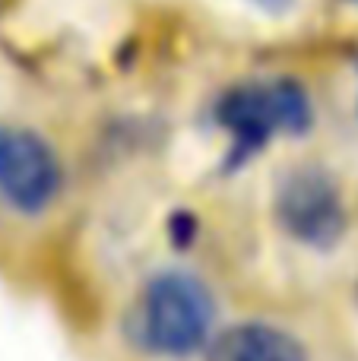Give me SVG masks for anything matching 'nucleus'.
<instances>
[{
	"instance_id": "obj_1",
	"label": "nucleus",
	"mask_w": 358,
	"mask_h": 361,
	"mask_svg": "<svg viewBox=\"0 0 358 361\" xmlns=\"http://www.w3.org/2000/svg\"><path fill=\"white\" fill-rule=\"evenodd\" d=\"M216 124L228 133L222 169L235 171L266 149L276 137H302L314 121L308 89L292 76L232 86L216 102Z\"/></svg>"
},
{
	"instance_id": "obj_2",
	"label": "nucleus",
	"mask_w": 358,
	"mask_h": 361,
	"mask_svg": "<svg viewBox=\"0 0 358 361\" xmlns=\"http://www.w3.org/2000/svg\"><path fill=\"white\" fill-rule=\"evenodd\" d=\"M216 301L190 273H159L143 288L137 311V336L152 355L190 358L213 339Z\"/></svg>"
},
{
	"instance_id": "obj_3",
	"label": "nucleus",
	"mask_w": 358,
	"mask_h": 361,
	"mask_svg": "<svg viewBox=\"0 0 358 361\" xmlns=\"http://www.w3.org/2000/svg\"><path fill=\"white\" fill-rule=\"evenodd\" d=\"M276 219L298 244L336 247L346 235V203L336 180L321 169H298L276 187Z\"/></svg>"
},
{
	"instance_id": "obj_4",
	"label": "nucleus",
	"mask_w": 358,
	"mask_h": 361,
	"mask_svg": "<svg viewBox=\"0 0 358 361\" xmlns=\"http://www.w3.org/2000/svg\"><path fill=\"white\" fill-rule=\"evenodd\" d=\"M63 184L61 159L38 133L23 127L0 130V200L16 212L35 216L57 200Z\"/></svg>"
},
{
	"instance_id": "obj_5",
	"label": "nucleus",
	"mask_w": 358,
	"mask_h": 361,
	"mask_svg": "<svg viewBox=\"0 0 358 361\" xmlns=\"http://www.w3.org/2000/svg\"><path fill=\"white\" fill-rule=\"evenodd\" d=\"M206 361H308V352L292 333L247 320L209 339Z\"/></svg>"
},
{
	"instance_id": "obj_6",
	"label": "nucleus",
	"mask_w": 358,
	"mask_h": 361,
	"mask_svg": "<svg viewBox=\"0 0 358 361\" xmlns=\"http://www.w3.org/2000/svg\"><path fill=\"white\" fill-rule=\"evenodd\" d=\"M257 6H264V10H270V13H283L285 6H292V0H254Z\"/></svg>"
},
{
	"instance_id": "obj_7",
	"label": "nucleus",
	"mask_w": 358,
	"mask_h": 361,
	"mask_svg": "<svg viewBox=\"0 0 358 361\" xmlns=\"http://www.w3.org/2000/svg\"><path fill=\"white\" fill-rule=\"evenodd\" d=\"M349 4H358V0H349Z\"/></svg>"
}]
</instances>
